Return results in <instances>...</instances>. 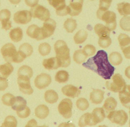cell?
<instances>
[{
	"mask_svg": "<svg viewBox=\"0 0 130 127\" xmlns=\"http://www.w3.org/2000/svg\"><path fill=\"white\" fill-rule=\"evenodd\" d=\"M83 66L94 71L105 80H110L115 70L109 62L107 53L103 50L98 51L95 56L83 63Z\"/></svg>",
	"mask_w": 130,
	"mask_h": 127,
	"instance_id": "6da1fadb",
	"label": "cell"
},
{
	"mask_svg": "<svg viewBox=\"0 0 130 127\" xmlns=\"http://www.w3.org/2000/svg\"><path fill=\"white\" fill-rule=\"evenodd\" d=\"M54 50L60 67L66 68L71 64L70 49L63 40H58L54 45Z\"/></svg>",
	"mask_w": 130,
	"mask_h": 127,
	"instance_id": "7a4b0ae2",
	"label": "cell"
},
{
	"mask_svg": "<svg viewBox=\"0 0 130 127\" xmlns=\"http://www.w3.org/2000/svg\"><path fill=\"white\" fill-rule=\"evenodd\" d=\"M97 18L106 23L105 26L111 31L116 29L117 25L116 14L114 12L106 10L102 11L99 9L96 12Z\"/></svg>",
	"mask_w": 130,
	"mask_h": 127,
	"instance_id": "3957f363",
	"label": "cell"
},
{
	"mask_svg": "<svg viewBox=\"0 0 130 127\" xmlns=\"http://www.w3.org/2000/svg\"><path fill=\"white\" fill-rule=\"evenodd\" d=\"M125 85V81L122 76L119 74H116L111 80L107 81L106 83L107 89L114 92L121 91Z\"/></svg>",
	"mask_w": 130,
	"mask_h": 127,
	"instance_id": "277c9868",
	"label": "cell"
},
{
	"mask_svg": "<svg viewBox=\"0 0 130 127\" xmlns=\"http://www.w3.org/2000/svg\"><path fill=\"white\" fill-rule=\"evenodd\" d=\"M1 51L3 57L6 61L9 63L15 62L18 52L13 44H6L2 47Z\"/></svg>",
	"mask_w": 130,
	"mask_h": 127,
	"instance_id": "5b68a950",
	"label": "cell"
},
{
	"mask_svg": "<svg viewBox=\"0 0 130 127\" xmlns=\"http://www.w3.org/2000/svg\"><path fill=\"white\" fill-rule=\"evenodd\" d=\"M107 118L112 123L123 125L127 121L128 116L125 111L120 110L111 111L107 116Z\"/></svg>",
	"mask_w": 130,
	"mask_h": 127,
	"instance_id": "8992f818",
	"label": "cell"
},
{
	"mask_svg": "<svg viewBox=\"0 0 130 127\" xmlns=\"http://www.w3.org/2000/svg\"><path fill=\"white\" fill-rule=\"evenodd\" d=\"M30 12L33 18H37L42 21L48 20L51 17V13L48 10L40 5H37L32 7Z\"/></svg>",
	"mask_w": 130,
	"mask_h": 127,
	"instance_id": "52a82bcc",
	"label": "cell"
},
{
	"mask_svg": "<svg viewBox=\"0 0 130 127\" xmlns=\"http://www.w3.org/2000/svg\"><path fill=\"white\" fill-rule=\"evenodd\" d=\"M56 22L49 19L45 21L43 26L41 28V40H43L51 36L54 33L56 27Z\"/></svg>",
	"mask_w": 130,
	"mask_h": 127,
	"instance_id": "ba28073f",
	"label": "cell"
},
{
	"mask_svg": "<svg viewBox=\"0 0 130 127\" xmlns=\"http://www.w3.org/2000/svg\"><path fill=\"white\" fill-rule=\"evenodd\" d=\"M72 108L73 103L71 100L69 99H64L58 105V112L64 118H69L72 115Z\"/></svg>",
	"mask_w": 130,
	"mask_h": 127,
	"instance_id": "9c48e42d",
	"label": "cell"
},
{
	"mask_svg": "<svg viewBox=\"0 0 130 127\" xmlns=\"http://www.w3.org/2000/svg\"><path fill=\"white\" fill-rule=\"evenodd\" d=\"M49 4L56 9V14L60 16H64L68 14V6L65 0H47Z\"/></svg>",
	"mask_w": 130,
	"mask_h": 127,
	"instance_id": "30bf717a",
	"label": "cell"
},
{
	"mask_svg": "<svg viewBox=\"0 0 130 127\" xmlns=\"http://www.w3.org/2000/svg\"><path fill=\"white\" fill-rule=\"evenodd\" d=\"M30 79L28 76H18V84L20 90L24 94L31 95L34 92L31 86Z\"/></svg>",
	"mask_w": 130,
	"mask_h": 127,
	"instance_id": "8fae6325",
	"label": "cell"
},
{
	"mask_svg": "<svg viewBox=\"0 0 130 127\" xmlns=\"http://www.w3.org/2000/svg\"><path fill=\"white\" fill-rule=\"evenodd\" d=\"M32 15L30 11L26 10L18 11L15 13L13 20L18 24L26 25L31 20Z\"/></svg>",
	"mask_w": 130,
	"mask_h": 127,
	"instance_id": "7c38bea8",
	"label": "cell"
},
{
	"mask_svg": "<svg viewBox=\"0 0 130 127\" xmlns=\"http://www.w3.org/2000/svg\"><path fill=\"white\" fill-rule=\"evenodd\" d=\"M83 0H70V4L68 6V14L71 16H76L82 12Z\"/></svg>",
	"mask_w": 130,
	"mask_h": 127,
	"instance_id": "4fadbf2b",
	"label": "cell"
},
{
	"mask_svg": "<svg viewBox=\"0 0 130 127\" xmlns=\"http://www.w3.org/2000/svg\"><path fill=\"white\" fill-rule=\"evenodd\" d=\"M51 82V77L49 74L41 73L36 77L35 81V84L38 89H42L48 86Z\"/></svg>",
	"mask_w": 130,
	"mask_h": 127,
	"instance_id": "5bb4252c",
	"label": "cell"
},
{
	"mask_svg": "<svg viewBox=\"0 0 130 127\" xmlns=\"http://www.w3.org/2000/svg\"><path fill=\"white\" fill-rule=\"evenodd\" d=\"M11 12L7 9H3L0 11V21L1 22L2 29L9 30L12 27V22L10 20Z\"/></svg>",
	"mask_w": 130,
	"mask_h": 127,
	"instance_id": "9a60e30c",
	"label": "cell"
},
{
	"mask_svg": "<svg viewBox=\"0 0 130 127\" xmlns=\"http://www.w3.org/2000/svg\"><path fill=\"white\" fill-rule=\"evenodd\" d=\"M119 98L122 105L127 108H130V86L125 85L122 90L119 91Z\"/></svg>",
	"mask_w": 130,
	"mask_h": 127,
	"instance_id": "2e32d148",
	"label": "cell"
},
{
	"mask_svg": "<svg viewBox=\"0 0 130 127\" xmlns=\"http://www.w3.org/2000/svg\"><path fill=\"white\" fill-rule=\"evenodd\" d=\"M61 90L64 96L72 98L77 97L80 93V90L72 85L65 86L62 87Z\"/></svg>",
	"mask_w": 130,
	"mask_h": 127,
	"instance_id": "e0dca14e",
	"label": "cell"
},
{
	"mask_svg": "<svg viewBox=\"0 0 130 127\" xmlns=\"http://www.w3.org/2000/svg\"><path fill=\"white\" fill-rule=\"evenodd\" d=\"M104 93L105 92L101 90L94 89L90 94V101L93 104H100L104 99Z\"/></svg>",
	"mask_w": 130,
	"mask_h": 127,
	"instance_id": "ac0fdd59",
	"label": "cell"
},
{
	"mask_svg": "<svg viewBox=\"0 0 130 127\" xmlns=\"http://www.w3.org/2000/svg\"><path fill=\"white\" fill-rule=\"evenodd\" d=\"M26 34L28 36L32 39H35L38 41L41 40V28L36 25L29 26L26 31Z\"/></svg>",
	"mask_w": 130,
	"mask_h": 127,
	"instance_id": "d6986e66",
	"label": "cell"
},
{
	"mask_svg": "<svg viewBox=\"0 0 130 127\" xmlns=\"http://www.w3.org/2000/svg\"><path fill=\"white\" fill-rule=\"evenodd\" d=\"M92 115L95 125L102 122L105 118V112L102 108H96L94 109Z\"/></svg>",
	"mask_w": 130,
	"mask_h": 127,
	"instance_id": "ffe728a7",
	"label": "cell"
},
{
	"mask_svg": "<svg viewBox=\"0 0 130 127\" xmlns=\"http://www.w3.org/2000/svg\"><path fill=\"white\" fill-rule=\"evenodd\" d=\"M42 64L45 68L48 70H56L60 67L56 57L44 59L43 60Z\"/></svg>",
	"mask_w": 130,
	"mask_h": 127,
	"instance_id": "44dd1931",
	"label": "cell"
},
{
	"mask_svg": "<svg viewBox=\"0 0 130 127\" xmlns=\"http://www.w3.org/2000/svg\"><path fill=\"white\" fill-rule=\"evenodd\" d=\"M32 46L27 43H25L20 46L18 52L24 58L30 57L33 53Z\"/></svg>",
	"mask_w": 130,
	"mask_h": 127,
	"instance_id": "7402d4cb",
	"label": "cell"
},
{
	"mask_svg": "<svg viewBox=\"0 0 130 127\" xmlns=\"http://www.w3.org/2000/svg\"><path fill=\"white\" fill-rule=\"evenodd\" d=\"M14 68L10 63L0 65V77L7 79L13 71Z\"/></svg>",
	"mask_w": 130,
	"mask_h": 127,
	"instance_id": "603a6c76",
	"label": "cell"
},
{
	"mask_svg": "<svg viewBox=\"0 0 130 127\" xmlns=\"http://www.w3.org/2000/svg\"><path fill=\"white\" fill-rule=\"evenodd\" d=\"M79 125L80 127H84L87 125H95L92 114L87 113L81 116L79 120Z\"/></svg>",
	"mask_w": 130,
	"mask_h": 127,
	"instance_id": "cb8c5ba5",
	"label": "cell"
},
{
	"mask_svg": "<svg viewBox=\"0 0 130 127\" xmlns=\"http://www.w3.org/2000/svg\"><path fill=\"white\" fill-rule=\"evenodd\" d=\"M94 30L99 38L109 37L110 36V31L105 26L102 24H96L94 27Z\"/></svg>",
	"mask_w": 130,
	"mask_h": 127,
	"instance_id": "d4e9b609",
	"label": "cell"
},
{
	"mask_svg": "<svg viewBox=\"0 0 130 127\" xmlns=\"http://www.w3.org/2000/svg\"><path fill=\"white\" fill-rule=\"evenodd\" d=\"M35 113L37 118L40 119H44L49 114V108L45 105H40L36 108Z\"/></svg>",
	"mask_w": 130,
	"mask_h": 127,
	"instance_id": "484cf974",
	"label": "cell"
},
{
	"mask_svg": "<svg viewBox=\"0 0 130 127\" xmlns=\"http://www.w3.org/2000/svg\"><path fill=\"white\" fill-rule=\"evenodd\" d=\"M9 36L11 40L15 42L20 41L23 37V33L22 29L17 27L12 29L9 33Z\"/></svg>",
	"mask_w": 130,
	"mask_h": 127,
	"instance_id": "4316f807",
	"label": "cell"
},
{
	"mask_svg": "<svg viewBox=\"0 0 130 127\" xmlns=\"http://www.w3.org/2000/svg\"><path fill=\"white\" fill-rule=\"evenodd\" d=\"M118 40L122 51L130 48V38L128 36L122 33L119 36Z\"/></svg>",
	"mask_w": 130,
	"mask_h": 127,
	"instance_id": "83f0119b",
	"label": "cell"
},
{
	"mask_svg": "<svg viewBox=\"0 0 130 127\" xmlns=\"http://www.w3.org/2000/svg\"><path fill=\"white\" fill-rule=\"evenodd\" d=\"M45 99L47 102L51 104L55 103L58 100L57 93L53 90H47L45 93Z\"/></svg>",
	"mask_w": 130,
	"mask_h": 127,
	"instance_id": "f1b7e54d",
	"label": "cell"
},
{
	"mask_svg": "<svg viewBox=\"0 0 130 127\" xmlns=\"http://www.w3.org/2000/svg\"><path fill=\"white\" fill-rule=\"evenodd\" d=\"M88 33L86 31L80 30L78 31L74 37L75 43L76 44H81L84 43L87 39Z\"/></svg>",
	"mask_w": 130,
	"mask_h": 127,
	"instance_id": "f546056e",
	"label": "cell"
},
{
	"mask_svg": "<svg viewBox=\"0 0 130 127\" xmlns=\"http://www.w3.org/2000/svg\"><path fill=\"white\" fill-rule=\"evenodd\" d=\"M117 102L114 98L108 97L105 101L103 106V108L108 112L113 111L117 106Z\"/></svg>",
	"mask_w": 130,
	"mask_h": 127,
	"instance_id": "4dcf8cb0",
	"label": "cell"
},
{
	"mask_svg": "<svg viewBox=\"0 0 130 127\" xmlns=\"http://www.w3.org/2000/svg\"><path fill=\"white\" fill-rule=\"evenodd\" d=\"M117 10L121 15H130V4L128 3H122L117 4Z\"/></svg>",
	"mask_w": 130,
	"mask_h": 127,
	"instance_id": "1f68e13d",
	"label": "cell"
},
{
	"mask_svg": "<svg viewBox=\"0 0 130 127\" xmlns=\"http://www.w3.org/2000/svg\"><path fill=\"white\" fill-rule=\"evenodd\" d=\"M64 28L69 33H72L76 28V21L73 19H68L64 23Z\"/></svg>",
	"mask_w": 130,
	"mask_h": 127,
	"instance_id": "d6a6232c",
	"label": "cell"
},
{
	"mask_svg": "<svg viewBox=\"0 0 130 127\" xmlns=\"http://www.w3.org/2000/svg\"><path fill=\"white\" fill-rule=\"evenodd\" d=\"M109 60L111 64L114 66H118L122 62V57L120 53L118 52H112L109 55Z\"/></svg>",
	"mask_w": 130,
	"mask_h": 127,
	"instance_id": "836d02e7",
	"label": "cell"
},
{
	"mask_svg": "<svg viewBox=\"0 0 130 127\" xmlns=\"http://www.w3.org/2000/svg\"><path fill=\"white\" fill-rule=\"evenodd\" d=\"M87 57L83 50H77L74 54V60L77 64H80L86 61Z\"/></svg>",
	"mask_w": 130,
	"mask_h": 127,
	"instance_id": "e575fe53",
	"label": "cell"
},
{
	"mask_svg": "<svg viewBox=\"0 0 130 127\" xmlns=\"http://www.w3.org/2000/svg\"><path fill=\"white\" fill-rule=\"evenodd\" d=\"M32 69L29 66L23 65L19 69L18 71V76H28L31 78L33 76Z\"/></svg>",
	"mask_w": 130,
	"mask_h": 127,
	"instance_id": "d590c367",
	"label": "cell"
},
{
	"mask_svg": "<svg viewBox=\"0 0 130 127\" xmlns=\"http://www.w3.org/2000/svg\"><path fill=\"white\" fill-rule=\"evenodd\" d=\"M69 74L66 71L61 70L57 72L55 76V80L59 83H65L68 80Z\"/></svg>",
	"mask_w": 130,
	"mask_h": 127,
	"instance_id": "8d00e7d4",
	"label": "cell"
},
{
	"mask_svg": "<svg viewBox=\"0 0 130 127\" xmlns=\"http://www.w3.org/2000/svg\"><path fill=\"white\" fill-rule=\"evenodd\" d=\"M27 103L25 100L20 96L16 97L15 102L12 106V108L14 110H17L23 106L26 105Z\"/></svg>",
	"mask_w": 130,
	"mask_h": 127,
	"instance_id": "74e56055",
	"label": "cell"
},
{
	"mask_svg": "<svg viewBox=\"0 0 130 127\" xmlns=\"http://www.w3.org/2000/svg\"><path fill=\"white\" fill-rule=\"evenodd\" d=\"M16 97L12 94L7 93L3 96L2 100L3 103L8 106H12L15 102Z\"/></svg>",
	"mask_w": 130,
	"mask_h": 127,
	"instance_id": "f35d334b",
	"label": "cell"
},
{
	"mask_svg": "<svg viewBox=\"0 0 130 127\" xmlns=\"http://www.w3.org/2000/svg\"><path fill=\"white\" fill-rule=\"evenodd\" d=\"M17 121L14 116H9L5 119L1 127H16L17 126Z\"/></svg>",
	"mask_w": 130,
	"mask_h": 127,
	"instance_id": "ab89813d",
	"label": "cell"
},
{
	"mask_svg": "<svg viewBox=\"0 0 130 127\" xmlns=\"http://www.w3.org/2000/svg\"><path fill=\"white\" fill-rule=\"evenodd\" d=\"M51 47L48 43L44 42L40 44L39 47V52L41 55L46 56L50 54Z\"/></svg>",
	"mask_w": 130,
	"mask_h": 127,
	"instance_id": "60d3db41",
	"label": "cell"
},
{
	"mask_svg": "<svg viewBox=\"0 0 130 127\" xmlns=\"http://www.w3.org/2000/svg\"><path fill=\"white\" fill-rule=\"evenodd\" d=\"M77 108L81 111L86 110L89 106L88 101L85 98H81L77 100L76 103Z\"/></svg>",
	"mask_w": 130,
	"mask_h": 127,
	"instance_id": "b9f144b4",
	"label": "cell"
},
{
	"mask_svg": "<svg viewBox=\"0 0 130 127\" xmlns=\"http://www.w3.org/2000/svg\"><path fill=\"white\" fill-rule=\"evenodd\" d=\"M17 113L20 118H25L30 115L31 110L28 107L25 105L17 110Z\"/></svg>",
	"mask_w": 130,
	"mask_h": 127,
	"instance_id": "7bdbcfd3",
	"label": "cell"
},
{
	"mask_svg": "<svg viewBox=\"0 0 130 127\" xmlns=\"http://www.w3.org/2000/svg\"><path fill=\"white\" fill-rule=\"evenodd\" d=\"M130 17L124 16L120 20V26L124 31H129L130 30Z\"/></svg>",
	"mask_w": 130,
	"mask_h": 127,
	"instance_id": "ee69618b",
	"label": "cell"
},
{
	"mask_svg": "<svg viewBox=\"0 0 130 127\" xmlns=\"http://www.w3.org/2000/svg\"><path fill=\"white\" fill-rule=\"evenodd\" d=\"M111 43V39L109 37L100 38L98 41V44L99 46L103 48H106L109 47Z\"/></svg>",
	"mask_w": 130,
	"mask_h": 127,
	"instance_id": "f6af8a7d",
	"label": "cell"
},
{
	"mask_svg": "<svg viewBox=\"0 0 130 127\" xmlns=\"http://www.w3.org/2000/svg\"><path fill=\"white\" fill-rule=\"evenodd\" d=\"M83 51L87 57H89L95 54L96 52V49L93 45L88 44L84 47Z\"/></svg>",
	"mask_w": 130,
	"mask_h": 127,
	"instance_id": "bcb514c9",
	"label": "cell"
},
{
	"mask_svg": "<svg viewBox=\"0 0 130 127\" xmlns=\"http://www.w3.org/2000/svg\"><path fill=\"white\" fill-rule=\"evenodd\" d=\"M112 0H100L99 9L102 11L107 10L111 6Z\"/></svg>",
	"mask_w": 130,
	"mask_h": 127,
	"instance_id": "7dc6e473",
	"label": "cell"
},
{
	"mask_svg": "<svg viewBox=\"0 0 130 127\" xmlns=\"http://www.w3.org/2000/svg\"><path fill=\"white\" fill-rule=\"evenodd\" d=\"M8 87V83L6 78L0 77V91H4Z\"/></svg>",
	"mask_w": 130,
	"mask_h": 127,
	"instance_id": "c3c4849f",
	"label": "cell"
},
{
	"mask_svg": "<svg viewBox=\"0 0 130 127\" xmlns=\"http://www.w3.org/2000/svg\"><path fill=\"white\" fill-rule=\"evenodd\" d=\"M39 0H25L26 4L29 7H33L38 5Z\"/></svg>",
	"mask_w": 130,
	"mask_h": 127,
	"instance_id": "681fc988",
	"label": "cell"
},
{
	"mask_svg": "<svg viewBox=\"0 0 130 127\" xmlns=\"http://www.w3.org/2000/svg\"><path fill=\"white\" fill-rule=\"evenodd\" d=\"M9 1L12 4H17L21 2V0H9Z\"/></svg>",
	"mask_w": 130,
	"mask_h": 127,
	"instance_id": "f907efd6",
	"label": "cell"
},
{
	"mask_svg": "<svg viewBox=\"0 0 130 127\" xmlns=\"http://www.w3.org/2000/svg\"><path fill=\"white\" fill-rule=\"evenodd\" d=\"M90 1H94V0H90Z\"/></svg>",
	"mask_w": 130,
	"mask_h": 127,
	"instance_id": "816d5d0a",
	"label": "cell"
}]
</instances>
